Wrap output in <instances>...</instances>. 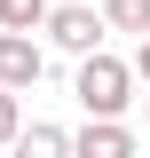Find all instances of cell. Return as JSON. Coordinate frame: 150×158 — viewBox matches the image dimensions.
<instances>
[{"label":"cell","instance_id":"cell-1","mask_svg":"<svg viewBox=\"0 0 150 158\" xmlns=\"http://www.w3.org/2000/svg\"><path fill=\"white\" fill-rule=\"evenodd\" d=\"M134 63L127 56H111V48H95V56H79V79H71V95H79V111H103V118H119L134 103Z\"/></svg>","mask_w":150,"mask_h":158},{"label":"cell","instance_id":"cell-2","mask_svg":"<svg viewBox=\"0 0 150 158\" xmlns=\"http://www.w3.org/2000/svg\"><path fill=\"white\" fill-rule=\"evenodd\" d=\"M103 32H111V16H103V8H87V0H56V16H48V40H56L63 56H95V48H103Z\"/></svg>","mask_w":150,"mask_h":158},{"label":"cell","instance_id":"cell-3","mask_svg":"<svg viewBox=\"0 0 150 158\" xmlns=\"http://www.w3.org/2000/svg\"><path fill=\"white\" fill-rule=\"evenodd\" d=\"M40 71H48L40 40H32V32H8V24H0V79H8V87H40Z\"/></svg>","mask_w":150,"mask_h":158},{"label":"cell","instance_id":"cell-4","mask_svg":"<svg viewBox=\"0 0 150 158\" xmlns=\"http://www.w3.org/2000/svg\"><path fill=\"white\" fill-rule=\"evenodd\" d=\"M71 150H79V158H127V150H134V127H119V118L87 111V127L71 135Z\"/></svg>","mask_w":150,"mask_h":158},{"label":"cell","instance_id":"cell-5","mask_svg":"<svg viewBox=\"0 0 150 158\" xmlns=\"http://www.w3.org/2000/svg\"><path fill=\"white\" fill-rule=\"evenodd\" d=\"M16 150H24V158H63V150H71V135H63V127H48V118H32V127L16 135Z\"/></svg>","mask_w":150,"mask_h":158},{"label":"cell","instance_id":"cell-6","mask_svg":"<svg viewBox=\"0 0 150 158\" xmlns=\"http://www.w3.org/2000/svg\"><path fill=\"white\" fill-rule=\"evenodd\" d=\"M48 16H56V0H0L8 32H48Z\"/></svg>","mask_w":150,"mask_h":158},{"label":"cell","instance_id":"cell-7","mask_svg":"<svg viewBox=\"0 0 150 158\" xmlns=\"http://www.w3.org/2000/svg\"><path fill=\"white\" fill-rule=\"evenodd\" d=\"M103 16H111V32H150V0H103Z\"/></svg>","mask_w":150,"mask_h":158},{"label":"cell","instance_id":"cell-8","mask_svg":"<svg viewBox=\"0 0 150 158\" xmlns=\"http://www.w3.org/2000/svg\"><path fill=\"white\" fill-rule=\"evenodd\" d=\"M16 95H24V87H8V79H0V150H16V135H24V111H16Z\"/></svg>","mask_w":150,"mask_h":158},{"label":"cell","instance_id":"cell-9","mask_svg":"<svg viewBox=\"0 0 150 158\" xmlns=\"http://www.w3.org/2000/svg\"><path fill=\"white\" fill-rule=\"evenodd\" d=\"M134 71H142V79H150V32H142V48H134Z\"/></svg>","mask_w":150,"mask_h":158}]
</instances>
